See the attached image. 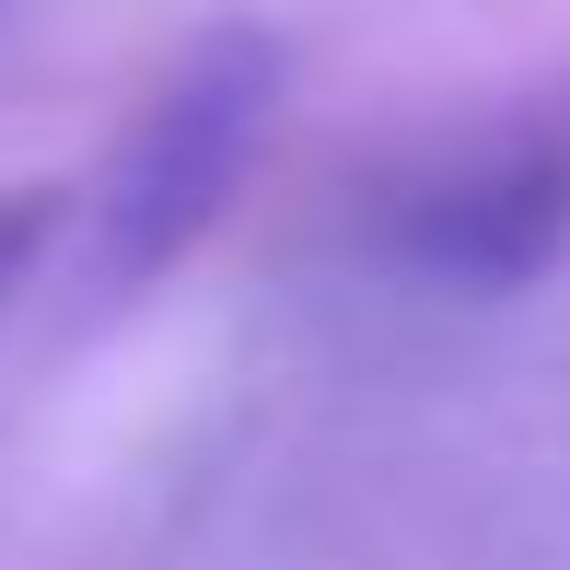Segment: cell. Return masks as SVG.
<instances>
[{
    "label": "cell",
    "instance_id": "1",
    "mask_svg": "<svg viewBox=\"0 0 570 570\" xmlns=\"http://www.w3.org/2000/svg\"><path fill=\"white\" fill-rule=\"evenodd\" d=\"M268 94H279V59L256 36H210L198 59H175V82L140 106L106 198H94L106 279H151V268H175V256L210 233V210L233 198L256 128H268Z\"/></svg>",
    "mask_w": 570,
    "mask_h": 570
},
{
    "label": "cell",
    "instance_id": "2",
    "mask_svg": "<svg viewBox=\"0 0 570 570\" xmlns=\"http://www.w3.org/2000/svg\"><path fill=\"white\" fill-rule=\"evenodd\" d=\"M407 245H420L431 268H454V279H535L570 245V140H524L512 164L443 187L407 222Z\"/></svg>",
    "mask_w": 570,
    "mask_h": 570
},
{
    "label": "cell",
    "instance_id": "3",
    "mask_svg": "<svg viewBox=\"0 0 570 570\" xmlns=\"http://www.w3.org/2000/svg\"><path fill=\"white\" fill-rule=\"evenodd\" d=\"M47 210H36V198H0V268H12V256H23V233H36Z\"/></svg>",
    "mask_w": 570,
    "mask_h": 570
}]
</instances>
